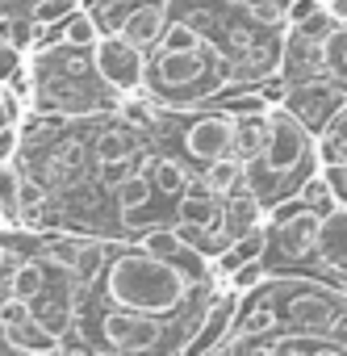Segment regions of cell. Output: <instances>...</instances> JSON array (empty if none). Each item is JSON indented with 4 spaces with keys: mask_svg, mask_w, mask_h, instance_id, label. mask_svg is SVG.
<instances>
[{
    "mask_svg": "<svg viewBox=\"0 0 347 356\" xmlns=\"http://www.w3.org/2000/svg\"><path fill=\"white\" fill-rule=\"evenodd\" d=\"M17 55H22V51H17L13 42H0V80H9V76H13V67L22 63Z\"/></svg>",
    "mask_w": 347,
    "mask_h": 356,
    "instance_id": "d6986e66",
    "label": "cell"
},
{
    "mask_svg": "<svg viewBox=\"0 0 347 356\" xmlns=\"http://www.w3.org/2000/svg\"><path fill=\"white\" fill-rule=\"evenodd\" d=\"M180 159H193L197 163V176L210 159L218 155H230L235 151V109L226 105H214V109H197L193 118L180 122Z\"/></svg>",
    "mask_w": 347,
    "mask_h": 356,
    "instance_id": "277c9868",
    "label": "cell"
},
{
    "mask_svg": "<svg viewBox=\"0 0 347 356\" xmlns=\"http://www.w3.org/2000/svg\"><path fill=\"white\" fill-rule=\"evenodd\" d=\"M322 5H326V9H330V17H335V22H339V26H343V22H347V0H322Z\"/></svg>",
    "mask_w": 347,
    "mask_h": 356,
    "instance_id": "ffe728a7",
    "label": "cell"
},
{
    "mask_svg": "<svg viewBox=\"0 0 347 356\" xmlns=\"http://www.w3.org/2000/svg\"><path fill=\"white\" fill-rule=\"evenodd\" d=\"M230 84H239V72L214 42H201V47H189V51H167V47L146 51L142 92L167 113L197 109V105L222 97Z\"/></svg>",
    "mask_w": 347,
    "mask_h": 356,
    "instance_id": "7a4b0ae2",
    "label": "cell"
},
{
    "mask_svg": "<svg viewBox=\"0 0 347 356\" xmlns=\"http://www.w3.org/2000/svg\"><path fill=\"white\" fill-rule=\"evenodd\" d=\"M268 130H272L268 109H243V113H235V155L255 159L264 151V143H268Z\"/></svg>",
    "mask_w": 347,
    "mask_h": 356,
    "instance_id": "8fae6325",
    "label": "cell"
},
{
    "mask_svg": "<svg viewBox=\"0 0 347 356\" xmlns=\"http://www.w3.org/2000/svg\"><path fill=\"white\" fill-rule=\"evenodd\" d=\"M92 59H96L101 76H105L121 97L142 92V80H146V51H142V47H134V42L121 38V34H101L96 47H92Z\"/></svg>",
    "mask_w": 347,
    "mask_h": 356,
    "instance_id": "8992f818",
    "label": "cell"
},
{
    "mask_svg": "<svg viewBox=\"0 0 347 356\" xmlns=\"http://www.w3.org/2000/svg\"><path fill=\"white\" fill-rule=\"evenodd\" d=\"M59 34H63L67 42H76V47H96V38H101V22L92 17V9H88V5H80L71 17H63Z\"/></svg>",
    "mask_w": 347,
    "mask_h": 356,
    "instance_id": "5bb4252c",
    "label": "cell"
},
{
    "mask_svg": "<svg viewBox=\"0 0 347 356\" xmlns=\"http://www.w3.org/2000/svg\"><path fill=\"white\" fill-rule=\"evenodd\" d=\"M205 42V34L193 26V22H167V30H163V38L155 42V47H167V51H189V47H201Z\"/></svg>",
    "mask_w": 347,
    "mask_h": 356,
    "instance_id": "9a60e30c",
    "label": "cell"
},
{
    "mask_svg": "<svg viewBox=\"0 0 347 356\" xmlns=\"http://www.w3.org/2000/svg\"><path fill=\"white\" fill-rule=\"evenodd\" d=\"M34 252H38L34 231H26V227L0 231V298L9 293V277H13V268H17L26 256H34Z\"/></svg>",
    "mask_w": 347,
    "mask_h": 356,
    "instance_id": "7c38bea8",
    "label": "cell"
},
{
    "mask_svg": "<svg viewBox=\"0 0 347 356\" xmlns=\"http://www.w3.org/2000/svg\"><path fill=\"white\" fill-rule=\"evenodd\" d=\"M155 197V181H151V172L138 168L130 181L117 189V206H121V218H134L138 210H146V202Z\"/></svg>",
    "mask_w": 347,
    "mask_h": 356,
    "instance_id": "4fadbf2b",
    "label": "cell"
},
{
    "mask_svg": "<svg viewBox=\"0 0 347 356\" xmlns=\"http://www.w3.org/2000/svg\"><path fill=\"white\" fill-rule=\"evenodd\" d=\"M167 5L163 0H138V5H130V13H126V22H121V38H130L134 47H142V51H151L159 38H163V30H167Z\"/></svg>",
    "mask_w": 347,
    "mask_h": 356,
    "instance_id": "52a82bcc",
    "label": "cell"
},
{
    "mask_svg": "<svg viewBox=\"0 0 347 356\" xmlns=\"http://www.w3.org/2000/svg\"><path fill=\"white\" fill-rule=\"evenodd\" d=\"M343 30H347V22H343Z\"/></svg>",
    "mask_w": 347,
    "mask_h": 356,
    "instance_id": "7402d4cb",
    "label": "cell"
},
{
    "mask_svg": "<svg viewBox=\"0 0 347 356\" xmlns=\"http://www.w3.org/2000/svg\"><path fill=\"white\" fill-rule=\"evenodd\" d=\"M0 231H9V214H5V206H0Z\"/></svg>",
    "mask_w": 347,
    "mask_h": 356,
    "instance_id": "44dd1931",
    "label": "cell"
},
{
    "mask_svg": "<svg viewBox=\"0 0 347 356\" xmlns=\"http://www.w3.org/2000/svg\"><path fill=\"white\" fill-rule=\"evenodd\" d=\"M5 343L9 352H26V356H46V352H67V335L55 331L51 323H42L38 314L17 323V327H5Z\"/></svg>",
    "mask_w": 347,
    "mask_h": 356,
    "instance_id": "ba28073f",
    "label": "cell"
},
{
    "mask_svg": "<svg viewBox=\"0 0 347 356\" xmlns=\"http://www.w3.org/2000/svg\"><path fill=\"white\" fill-rule=\"evenodd\" d=\"M268 277H272V273H268L264 256H255V260H247V264H239V268L230 273V285H235L239 293H247V289H260Z\"/></svg>",
    "mask_w": 347,
    "mask_h": 356,
    "instance_id": "ac0fdd59",
    "label": "cell"
},
{
    "mask_svg": "<svg viewBox=\"0 0 347 356\" xmlns=\"http://www.w3.org/2000/svg\"><path fill=\"white\" fill-rule=\"evenodd\" d=\"M201 185H210L218 197H230V193H239V189H247V159L243 155H218V159H210L205 168H201V176H197Z\"/></svg>",
    "mask_w": 347,
    "mask_h": 356,
    "instance_id": "30bf717a",
    "label": "cell"
},
{
    "mask_svg": "<svg viewBox=\"0 0 347 356\" xmlns=\"http://www.w3.org/2000/svg\"><path fill=\"white\" fill-rule=\"evenodd\" d=\"M326 72H330L339 84H347V30H343V26L326 38Z\"/></svg>",
    "mask_w": 347,
    "mask_h": 356,
    "instance_id": "e0dca14e",
    "label": "cell"
},
{
    "mask_svg": "<svg viewBox=\"0 0 347 356\" xmlns=\"http://www.w3.org/2000/svg\"><path fill=\"white\" fill-rule=\"evenodd\" d=\"M268 118H272L268 143L255 159H247V189L264 206H276L305 189L322 159H318V134L289 105H268Z\"/></svg>",
    "mask_w": 347,
    "mask_h": 356,
    "instance_id": "3957f363",
    "label": "cell"
},
{
    "mask_svg": "<svg viewBox=\"0 0 347 356\" xmlns=\"http://www.w3.org/2000/svg\"><path fill=\"white\" fill-rule=\"evenodd\" d=\"M151 172V181H155V197H167V202H180V193L193 185V176H189V163L180 155H151L146 163Z\"/></svg>",
    "mask_w": 347,
    "mask_h": 356,
    "instance_id": "9c48e42d",
    "label": "cell"
},
{
    "mask_svg": "<svg viewBox=\"0 0 347 356\" xmlns=\"http://www.w3.org/2000/svg\"><path fill=\"white\" fill-rule=\"evenodd\" d=\"M84 5V0H34V22L42 26V30H51V26H63V17H71L76 9Z\"/></svg>",
    "mask_w": 347,
    "mask_h": 356,
    "instance_id": "2e32d148",
    "label": "cell"
},
{
    "mask_svg": "<svg viewBox=\"0 0 347 356\" xmlns=\"http://www.w3.org/2000/svg\"><path fill=\"white\" fill-rule=\"evenodd\" d=\"M301 277H318V281L347 289V206L343 202L322 214V227H318V239Z\"/></svg>",
    "mask_w": 347,
    "mask_h": 356,
    "instance_id": "5b68a950",
    "label": "cell"
},
{
    "mask_svg": "<svg viewBox=\"0 0 347 356\" xmlns=\"http://www.w3.org/2000/svg\"><path fill=\"white\" fill-rule=\"evenodd\" d=\"M205 285H210L205 277L189 273L176 260L155 256L151 248H142L134 239V243H117V252L109 256V264H105V273H101V281L92 289L101 298L117 302V306H130V310L180 314L201 298Z\"/></svg>",
    "mask_w": 347,
    "mask_h": 356,
    "instance_id": "6da1fadb",
    "label": "cell"
}]
</instances>
